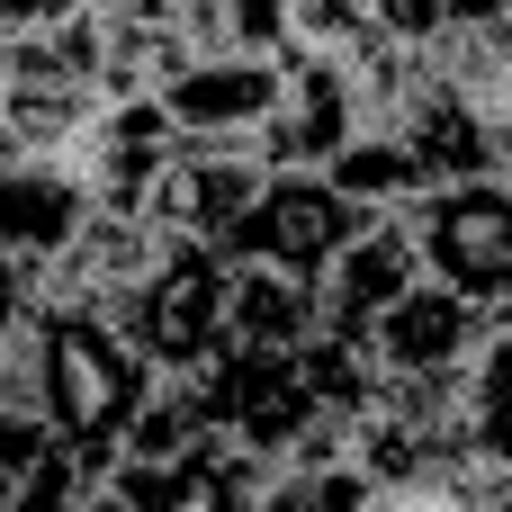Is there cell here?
<instances>
[{"mask_svg": "<svg viewBox=\"0 0 512 512\" xmlns=\"http://www.w3.org/2000/svg\"><path fill=\"white\" fill-rule=\"evenodd\" d=\"M486 306H468L459 288H441V279H414L387 315H378V333H369V360L387 369V378H459L468 360H477V342H486Z\"/></svg>", "mask_w": 512, "mask_h": 512, "instance_id": "obj_9", "label": "cell"}, {"mask_svg": "<svg viewBox=\"0 0 512 512\" xmlns=\"http://www.w3.org/2000/svg\"><path fill=\"white\" fill-rule=\"evenodd\" d=\"M378 486L351 459H270L261 477V512H369Z\"/></svg>", "mask_w": 512, "mask_h": 512, "instance_id": "obj_14", "label": "cell"}, {"mask_svg": "<svg viewBox=\"0 0 512 512\" xmlns=\"http://www.w3.org/2000/svg\"><path fill=\"white\" fill-rule=\"evenodd\" d=\"M225 288H234V261L216 243H162V261L108 315L153 378H207L225 360Z\"/></svg>", "mask_w": 512, "mask_h": 512, "instance_id": "obj_2", "label": "cell"}, {"mask_svg": "<svg viewBox=\"0 0 512 512\" xmlns=\"http://www.w3.org/2000/svg\"><path fill=\"white\" fill-rule=\"evenodd\" d=\"M351 135H360L351 63H342L333 45H288V54H279V108L261 117L252 162H261V171H324Z\"/></svg>", "mask_w": 512, "mask_h": 512, "instance_id": "obj_5", "label": "cell"}, {"mask_svg": "<svg viewBox=\"0 0 512 512\" xmlns=\"http://www.w3.org/2000/svg\"><path fill=\"white\" fill-rule=\"evenodd\" d=\"M459 450L477 468H512V315L486 324L477 360L459 369Z\"/></svg>", "mask_w": 512, "mask_h": 512, "instance_id": "obj_13", "label": "cell"}, {"mask_svg": "<svg viewBox=\"0 0 512 512\" xmlns=\"http://www.w3.org/2000/svg\"><path fill=\"white\" fill-rule=\"evenodd\" d=\"M27 306H36V297H27V270L0 252V333H18V324H27Z\"/></svg>", "mask_w": 512, "mask_h": 512, "instance_id": "obj_19", "label": "cell"}, {"mask_svg": "<svg viewBox=\"0 0 512 512\" xmlns=\"http://www.w3.org/2000/svg\"><path fill=\"white\" fill-rule=\"evenodd\" d=\"M72 486H81V459H45V468H27L18 486H9V504L0 512H72Z\"/></svg>", "mask_w": 512, "mask_h": 512, "instance_id": "obj_16", "label": "cell"}, {"mask_svg": "<svg viewBox=\"0 0 512 512\" xmlns=\"http://www.w3.org/2000/svg\"><path fill=\"white\" fill-rule=\"evenodd\" d=\"M0 504H9V477H0Z\"/></svg>", "mask_w": 512, "mask_h": 512, "instance_id": "obj_20", "label": "cell"}, {"mask_svg": "<svg viewBox=\"0 0 512 512\" xmlns=\"http://www.w3.org/2000/svg\"><path fill=\"white\" fill-rule=\"evenodd\" d=\"M45 459H54V432H45V414H36L27 396H9V405H0V477L18 486V477H27V468H45Z\"/></svg>", "mask_w": 512, "mask_h": 512, "instance_id": "obj_15", "label": "cell"}, {"mask_svg": "<svg viewBox=\"0 0 512 512\" xmlns=\"http://www.w3.org/2000/svg\"><path fill=\"white\" fill-rule=\"evenodd\" d=\"M315 333L324 324H315V288L306 279L234 261V288H225V342L234 351H306Z\"/></svg>", "mask_w": 512, "mask_h": 512, "instance_id": "obj_12", "label": "cell"}, {"mask_svg": "<svg viewBox=\"0 0 512 512\" xmlns=\"http://www.w3.org/2000/svg\"><path fill=\"white\" fill-rule=\"evenodd\" d=\"M72 512H135V504H126V486H117V468H81Z\"/></svg>", "mask_w": 512, "mask_h": 512, "instance_id": "obj_17", "label": "cell"}, {"mask_svg": "<svg viewBox=\"0 0 512 512\" xmlns=\"http://www.w3.org/2000/svg\"><path fill=\"white\" fill-rule=\"evenodd\" d=\"M81 216H90V189L72 180V162H0V252L27 270V297H36V270L63 261Z\"/></svg>", "mask_w": 512, "mask_h": 512, "instance_id": "obj_11", "label": "cell"}, {"mask_svg": "<svg viewBox=\"0 0 512 512\" xmlns=\"http://www.w3.org/2000/svg\"><path fill=\"white\" fill-rule=\"evenodd\" d=\"M270 459L234 450V441H198L180 459H117V486L135 512H261Z\"/></svg>", "mask_w": 512, "mask_h": 512, "instance_id": "obj_10", "label": "cell"}, {"mask_svg": "<svg viewBox=\"0 0 512 512\" xmlns=\"http://www.w3.org/2000/svg\"><path fill=\"white\" fill-rule=\"evenodd\" d=\"M423 279L459 288L468 306L512 315V180H450L405 207Z\"/></svg>", "mask_w": 512, "mask_h": 512, "instance_id": "obj_3", "label": "cell"}, {"mask_svg": "<svg viewBox=\"0 0 512 512\" xmlns=\"http://www.w3.org/2000/svg\"><path fill=\"white\" fill-rule=\"evenodd\" d=\"M261 162H252V144H180L171 162H162V180H153V198H144V225L153 234H171V243H234V225L252 216V198H261Z\"/></svg>", "mask_w": 512, "mask_h": 512, "instance_id": "obj_7", "label": "cell"}, {"mask_svg": "<svg viewBox=\"0 0 512 512\" xmlns=\"http://www.w3.org/2000/svg\"><path fill=\"white\" fill-rule=\"evenodd\" d=\"M414 279H423V252H414L405 207H396V216H369V225L324 261V279H315V324H324L333 342H369L378 315H387Z\"/></svg>", "mask_w": 512, "mask_h": 512, "instance_id": "obj_8", "label": "cell"}, {"mask_svg": "<svg viewBox=\"0 0 512 512\" xmlns=\"http://www.w3.org/2000/svg\"><path fill=\"white\" fill-rule=\"evenodd\" d=\"M153 108L171 117L180 144H252L261 117L279 108V63L270 54H180L153 81Z\"/></svg>", "mask_w": 512, "mask_h": 512, "instance_id": "obj_6", "label": "cell"}, {"mask_svg": "<svg viewBox=\"0 0 512 512\" xmlns=\"http://www.w3.org/2000/svg\"><path fill=\"white\" fill-rule=\"evenodd\" d=\"M90 0H0V27H54V18H81Z\"/></svg>", "mask_w": 512, "mask_h": 512, "instance_id": "obj_18", "label": "cell"}, {"mask_svg": "<svg viewBox=\"0 0 512 512\" xmlns=\"http://www.w3.org/2000/svg\"><path fill=\"white\" fill-rule=\"evenodd\" d=\"M369 225V207L360 198H342L324 171H270L261 180V198H252V216L234 225V243H225V261H261V270H288V279H324V261L351 243Z\"/></svg>", "mask_w": 512, "mask_h": 512, "instance_id": "obj_4", "label": "cell"}, {"mask_svg": "<svg viewBox=\"0 0 512 512\" xmlns=\"http://www.w3.org/2000/svg\"><path fill=\"white\" fill-rule=\"evenodd\" d=\"M18 333H27V405L45 414L54 450L81 468H117L126 423L153 396V369L135 360L117 315L90 297H36Z\"/></svg>", "mask_w": 512, "mask_h": 512, "instance_id": "obj_1", "label": "cell"}]
</instances>
